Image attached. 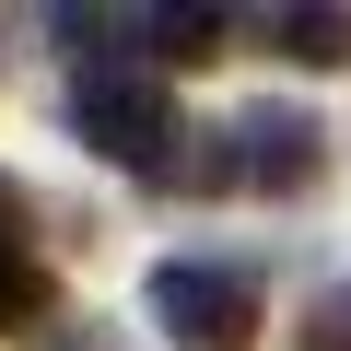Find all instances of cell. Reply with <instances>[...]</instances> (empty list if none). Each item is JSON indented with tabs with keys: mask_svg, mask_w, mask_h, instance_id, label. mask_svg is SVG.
Here are the masks:
<instances>
[{
	"mask_svg": "<svg viewBox=\"0 0 351 351\" xmlns=\"http://www.w3.org/2000/svg\"><path fill=\"white\" fill-rule=\"evenodd\" d=\"M47 351H129V339H117V328H94V316H82V328H59V339H47Z\"/></svg>",
	"mask_w": 351,
	"mask_h": 351,
	"instance_id": "cell-8",
	"label": "cell"
},
{
	"mask_svg": "<svg viewBox=\"0 0 351 351\" xmlns=\"http://www.w3.org/2000/svg\"><path fill=\"white\" fill-rule=\"evenodd\" d=\"M223 12H152V59H176V71H199V59H223Z\"/></svg>",
	"mask_w": 351,
	"mask_h": 351,
	"instance_id": "cell-6",
	"label": "cell"
},
{
	"mask_svg": "<svg viewBox=\"0 0 351 351\" xmlns=\"http://www.w3.org/2000/svg\"><path fill=\"white\" fill-rule=\"evenodd\" d=\"M152 328L176 351H246L269 316H258V281L223 269V258H164L152 269Z\"/></svg>",
	"mask_w": 351,
	"mask_h": 351,
	"instance_id": "cell-2",
	"label": "cell"
},
{
	"mask_svg": "<svg viewBox=\"0 0 351 351\" xmlns=\"http://www.w3.org/2000/svg\"><path fill=\"white\" fill-rule=\"evenodd\" d=\"M59 293H47V258H36V199L0 176V328H36Z\"/></svg>",
	"mask_w": 351,
	"mask_h": 351,
	"instance_id": "cell-4",
	"label": "cell"
},
{
	"mask_svg": "<svg viewBox=\"0 0 351 351\" xmlns=\"http://www.w3.org/2000/svg\"><path fill=\"white\" fill-rule=\"evenodd\" d=\"M258 36L281 59H304V71H351V12H304V0H293V12H269Z\"/></svg>",
	"mask_w": 351,
	"mask_h": 351,
	"instance_id": "cell-5",
	"label": "cell"
},
{
	"mask_svg": "<svg viewBox=\"0 0 351 351\" xmlns=\"http://www.w3.org/2000/svg\"><path fill=\"white\" fill-rule=\"evenodd\" d=\"M293 351H351V281H328V293L304 304V328H293Z\"/></svg>",
	"mask_w": 351,
	"mask_h": 351,
	"instance_id": "cell-7",
	"label": "cell"
},
{
	"mask_svg": "<svg viewBox=\"0 0 351 351\" xmlns=\"http://www.w3.org/2000/svg\"><path fill=\"white\" fill-rule=\"evenodd\" d=\"M71 129L106 152V164H129V176H176L188 152V129H176V94H164V71H141V59H117V71H71Z\"/></svg>",
	"mask_w": 351,
	"mask_h": 351,
	"instance_id": "cell-1",
	"label": "cell"
},
{
	"mask_svg": "<svg viewBox=\"0 0 351 351\" xmlns=\"http://www.w3.org/2000/svg\"><path fill=\"white\" fill-rule=\"evenodd\" d=\"M223 141H234V188H258V199H304L328 176V129L304 106H246Z\"/></svg>",
	"mask_w": 351,
	"mask_h": 351,
	"instance_id": "cell-3",
	"label": "cell"
}]
</instances>
